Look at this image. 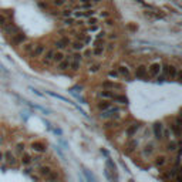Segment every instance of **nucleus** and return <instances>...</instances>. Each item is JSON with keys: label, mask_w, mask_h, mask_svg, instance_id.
<instances>
[{"label": "nucleus", "mask_w": 182, "mask_h": 182, "mask_svg": "<svg viewBox=\"0 0 182 182\" xmlns=\"http://www.w3.org/2000/svg\"><path fill=\"white\" fill-rule=\"evenodd\" d=\"M44 181L46 182H60V174L59 171H54L53 169L51 172L48 174L47 176H44Z\"/></svg>", "instance_id": "obj_22"}, {"label": "nucleus", "mask_w": 182, "mask_h": 182, "mask_svg": "<svg viewBox=\"0 0 182 182\" xmlns=\"http://www.w3.org/2000/svg\"><path fill=\"white\" fill-rule=\"evenodd\" d=\"M171 136H172V132L169 130H165V127H164V132H162V139H167L169 141L171 139Z\"/></svg>", "instance_id": "obj_44"}, {"label": "nucleus", "mask_w": 182, "mask_h": 182, "mask_svg": "<svg viewBox=\"0 0 182 182\" xmlns=\"http://www.w3.org/2000/svg\"><path fill=\"white\" fill-rule=\"evenodd\" d=\"M178 148H179V144L176 142V141H174V139H169L168 142H167V145H165V151L167 152H176Z\"/></svg>", "instance_id": "obj_24"}, {"label": "nucleus", "mask_w": 182, "mask_h": 182, "mask_svg": "<svg viewBox=\"0 0 182 182\" xmlns=\"http://www.w3.org/2000/svg\"><path fill=\"white\" fill-rule=\"evenodd\" d=\"M34 43H32V41H29V43H26L24 44V47H23V51L24 53H27V54H30V51H32L33 48H34Z\"/></svg>", "instance_id": "obj_41"}, {"label": "nucleus", "mask_w": 182, "mask_h": 182, "mask_svg": "<svg viewBox=\"0 0 182 182\" xmlns=\"http://www.w3.org/2000/svg\"><path fill=\"white\" fill-rule=\"evenodd\" d=\"M83 174H84L85 179H87V182H97V178H95V175L91 172L90 169H87L85 167H83Z\"/></svg>", "instance_id": "obj_28"}, {"label": "nucleus", "mask_w": 182, "mask_h": 182, "mask_svg": "<svg viewBox=\"0 0 182 182\" xmlns=\"http://www.w3.org/2000/svg\"><path fill=\"white\" fill-rule=\"evenodd\" d=\"M20 164L23 165V167H29V165H32V155L29 154V152H23L21 156H20Z\"/></svg>", "instance_id": "obj_25"}, {"label": "nucleus", "mask_w": 182, "mask_h": 182, "mask_svg": "<svg viewBox=\"0 0 182 182\" xmlns=\"http://www.w3.org/2000/svg\"><path fill=\"white\" fill-rule=\"evenodd\" d=\"M51 130H53V132H54L56 135H59V136L63 135V131L60 130V128H51Z\"/></svg>", "instance_id": "obj_49"}, {"label": "nucleus", "mask_w": 182, "mask_h": 182, "mask_svg": "<svg viewBox=\"0 0 182 182\" xmlns=\"http://www.w3.org/2000/svg\"><path fill=\"white\" fill-rule=\"evenodd\" d=\"M70 44H71V39H70V37H60L59 40L54 41V47H56L57 50H60V51L68 48Z\"/></svg>", "instance_id": "obj_5"}, {"label": "nucleus", "mask_w": 182, "mask_h": 182, "mask_svg": "<svg viewBox=\"0 0 182 182\" xmlns=\"http://www.w3.org/2000/svg\"><path fill=\"white\" fill-rule=\"evenodd\" d=\"M10 37H12V43H13V44H21V43H24V41H26L27 40V37H26V34H24V33L23 32H16L13 34V36H10Z\"/></svg>", "instance_id": "obj_13"}, {"label": "nucleus", "mask_w": 182, "mask_h": 182, "mask_svg": "<svg viewBox=\"0 0 182 182\" xmlns=\"http://www.w3.org/2000/svg\"><path fill=\"white\" fill-rule=\"evenodd\" d=\"M30 90H32L33 92H34V94H37L39 97H44V94H43V92H40L39 90H36V88H33V87H30Z\"/></svg>", "instance_id": "obj_50"}, {"label": "nucleus", "mask_w": 182, "mask_h": 182, "mask_svg": "<svg viewBox=\"0 0 182 182\" xmlns=\"http://www.w3.org/2000/svg\"><path fill=\"white\" fill-rule=\"evenodd\" d=\"M169 128H171V131L175 134L176 138H179V136H181V121H179V117L175 118V121L169 125Z\"/></svg>", "instance_id": "obj_15"}, {"label": "nucleus", "mask_w": 182, "mask_h": 182, "mask_svg": "<svg viewBox=\"0 0 182 182\" xmlns=\"http://www.w3.org/2000/svg\"><path fill=\"white\" fill-rule=\"evenodd\" d=\"M147 73H148V77L156 78L161 73V63H152L147 67Z\"/></svg>", "instance_id": "obj_7"}, {"label": "nucleus", "mask_w": 182, "mask_h": 182, "mask_svg": "<svg viewBox=\"0 0 182 182\" xmlns=\"http://www.w3.org/2000/svg\"><path fill=\"white\" fill-rule=\"evenodd\" d=\"M114 105V103H111L108 100H101V101H98L97 103V110L101 112V111H107L108 108H111Z\"/></svg>", "instance_id": "obj_20"}, {"label": "nucleus", "mask_w": 182, "mask_h": 182, "mask_svg": "<svg viewBox=\"0 0 182 182\" xmlns=\"http://www.w3.org/2000/svg\"><path fill=\"white\" fill-rule=\"evenodd\" d=\"M104 23H105V26H112V24H114V21H112L110 17H108V19H105Z\"/></svg>", "instance_id": "obj_52"}, {"label": "nucleus", "mask_w": 182, "mask_h": 182, "mask_svg": "<svg viewBox=\"0 0 182 182\" xmlns=\"http://www.w3.org/2000/svg\"><path fill=\"white\" fill-rule=\"evenodd\" d=\"M81 63H83V56L81 53H73L70 56V68L71 71H78L81 68Z\"/></svg>", "instance_id": "obj_3"}, {"label": "nucleus", "mask_w": 182, "mask_h": 182, "mask_svg": "<svg viewBox=\"0 0 182 182\" xmlns=\"http://www.w3.org/2000/svg\"><path fill=\"white\" fill-rule=\"evenodd\" d=\"M154 152H155V145H154V144H147L142 150V155L145 156V158H148V156H151Z\"/></svg>", "instance_id": "obj_27"}, {"label": "nucleus", "mask_w": 182, "mask_h": 182, "mask_svg": "<svg viewBox=\"0 0 182 182\" xmlns=\"http://www.w3.org/2000/svg\"><path fill=\"white\" fill-rule=\"evenodd\" d=\"M61 24H63L64 27L71 29V27L76 26V19H74V17H64V19L61 20Z\"/></svg>", "instance_id": "obj_32"}, {"label": "nucleus", "mask_w": 182, "mask_h": 182, "mask_svg": "<svg viewBox=\"0 0 182 182\" xmlns=\"http://www.w3.org/2000/svg\"><path fill=\"white\" fill-rule=\"evenodd\" d=\"M32 150L34 152H37V154H43L47 151V145L44 142H41V141H34L32 144Z\"/></svg>", "instance_id": "obj_16"}, {"label": "nucleus", "mask_w": 182, "mask_h": 182, "mask_svg": "<svg viewBox=\"0 0 182 182\" xmlns=\"http://www.w3.org/2000/svg\"><path fill=\"white\" fill-rule=\"evenodd\" d=\"M100 68H101V63H92V61H91L90 65H88V73H90V74L98 73Z\"/></svg>", "instance_id": "obj_34"}, {"label": "nucleus", "mask_w": 182, "mask_h": 182, "mask_svg": "<svg viewBox=\"0 0 182 182\" xmlns=\"http://www.w3.org/2000/svg\"><path fill=\"white\" fill-rule=\"evenodd\" d=\"M108 37H110L111 40H115V39H117V37H118V36H117V33H111V34H110V36H108Z\"/></svg>", "instance_id": "obj_54"}, {"label": "nucleus", "mask_w": 182, "mask_h": 182, "mask_svg": "<svg viewBox=\"0 0 182 182\" xmlns=\"http://www.w3.org/2000/svg\"><path fill=\"white\" fill-rule=\"evenodd\" d=\"M53 171V168L50 167V165H40L39 169H37V172H39V175L41 176V178H44V176H47L50 172Z\"/></svg>", "instance_id": "obj_26"}, {"label": "nucleus", "mask_w": 182, "mask_h": 182, "mask_svg": "<svg viewBox=\"0 0 182 182\" xmlns=\"http://www.w3.org/2000/svg\"><path fill=\"white\" fill-rule=\"evenodd\" d=\"M117 71L120 74V78L121 80H125V81H131V78H132V74H131L130 68L127 67L125 64H120L117 67Z\"/></svg>", "instance_id": "obj_4"}, {"label": "nucleus", "mask_w": 182, "mask_h": 182, "mask_svg": "<svg viewBox=\"0 0 182 182\" xmlns=\"http://www.w3.org/2000/svg\"><path fill=\"white\" fill-rule=\"evenodd\" d=\"M105 53V47H92V57L101 59Z\"/></svg>", "instance_id": "obj_31"}, {"label": "nucleus", "mask_w": 182, "mask_h": 182, "mask_svg": "<svg viewBox=\"0 0 182 182\" xmlns=\"http://www.w3.org/2000/svg\"><path fill=\"white\" fill-rule=\"evenodd\" d=\"M167 162H168V158H167L165 155H159V156H156L155 158V167H158V168L165 167Z\"/></svg>", "instance_id": "obj_30"}, {"label": "nucleus", "mask_w": 182, "mask_h": 182, "mask_svg": "<svg viewBox=\"0 0 182 182\" xmlns=\"http://www.w3.org/2000/svg\"><path fill=\"white\" fill-rule=\"evenodd\" d=\"M101 30V26L100 24H92V26H87L85 27V34H95Z\"/></svg>", "instance_id": "obj_33"}, {"label": "nucleus", "mask_w": 182, "mask_h": 182, "mask_svg": "<svg viewBox=\"0 0 182 182\" xmlns=\"http://www.w3.org/2000/svg\"><path fill=\"white\" fill-rule=\"evenodd\" d=\"M105 44H107L105 39H101V40L95 39V41H94V47H105Z\"/></svg>", "instance_id": "obj_45"}, {"label": "nucleus", "mask_w": 182, "mask_h": 182, "mask_svg": "<svg viewBox=\"0 0 182 182\" xmlns=\"http://www.w3.org/2000/svg\"><path fill=\"white\" fill-rule=\"evenodd\" d=\"M46 94H48L50 97H53V98H57V100H61V101H64V103H68V104H73L74 107H76V104L74 103H71L68 98H65V97H63V95H60V94H56L54 91H46Z\"/></svg>", "instance_id": "obj_29"}, {"label": "nucleus", "mask_w": 182, "mask_h": 182, "mask_svg": "<svg viewBox=\"0 0 182 182\" xmlns=\"http://www.w3.org/2000/svg\"><path fill=\"white\" fill-rule=\"evenodd\" d=\"M134 76H135L136 80H145V78H148V73H147V67L145 65H138L135 68V73H134Z\"/></svg>", "instance_id": "obj_12"}, {"label": "nucleus", "mask_w": 182, "mask_h": 182, "mask_svg": "<svg viewBox=\"0 0 182 182\" xmlns=\"http://www.w3.org/2000/svg\"><path fill=\"white\" fill-rule=\"evenodd\" d=\"M138 147V141L136 139H132V138H130V141H128V144H127V151L128 152H131V151H134Z\"/></svg>", "instance_id": "obj_36"}, {"label": "nucleus", "mask_w": 182, "mask_h": 182, "mask_svg": "<svg viewBox=\"0 0 182 182\" xmlns=\"http://www.w3.org/2000/svg\"><path fill=\"white\" fill-rule=\"evenodd\" d=\"M70 68V56H65L64 60H61L60 63H57V70L59 71H65Z\"/></svg>", "instance_id": "obj_19"}, {"label": "nucleus", "mask_w": 182, "mask_h": 182, "mask_svg": "<svg viewBox=\"0 0 182 182\" xmlns=\"http://www.w3.org/2000/svg\"><path fill=\"white\" fill-rule=\"evenodd\" d=\"M105 169L107 171H110L112 175H118V172H117V165L112 162V159H111L110 156L107 158V161H105Z\"/></svg>", "instance_id": "obj_21"}, {"label": "nucleus", "mask_w": 182, "mask_h": 182, "mask_svg": "<svg viewBox=\"0 0 182 182\" xmlns=\"http://www.w3.org/2000/svg\"><path fill=\"white\" fill-rule=\"evenodd\" d=\"M103 0H92V3H101Z\"/></svg>", "instance_id": "obj_58"}, {"label": "nucleus", "mask_w": 182, "mask_h": 182, "mask_svg": "<svg viewBox=\"0 0 182 182\" xmlns=\"http://www.w3.org/2000/svg\"><path fill=\"white\" fill-rule=\"evenodd\" d=\"M64 53L63 51H60V50H57V51H54V56H53V61L51 63H56V64H57V63H60V61H61V60H64Z\"/></svg>", "instance_id": "obj_35"}, {"label": "nucleus", "mask_w": 182, "mask_h": 182, "mask_svg": "<svg viewBox=\"0 0 182 182\" xmlns=\"http://www.w3.org/2000/svg\"><path fill=\"white\" fill-rule=\"evenodd\" d=\"M121 111H123V108H121L120 105L114 104L107 111H101V112H100V118H101V120H120Z\"/></svg>", "instance_id": "obj_1"}, {"label": "nucleus", "mask_w": 182, "mask_h": 182, "mask_svg": "<svg viewBox=\"0 0 182 182\" xmlns=\"http://www.w3.org/2000/svg\"><path fill=\"white\" fill-rule=\"evenodd\" d=\"M108 78H110V80H114V81L121 80V78H120V74H118V71H117V68H112V70L108 71Z\"/></svg>", "instance_id": "obj_37"}, {"label": "nucleus", "mask_w": 182, "mask_h": 182, "mask_svg": "<svg viewBox=\"0 0 182 182\" xmlns=\"http://www.w3.org/2000/svg\"><path fill=\"white\" fill-rule=\"evenodd\" d=\"M3 161L9 165V167H16L17 165V158L14 155L12 151H6L4 154H3Z\"/></svg>", "instance_id": "obj_8"}, {"label": "nucleus", "mask_w": 182, "mask_h": 182, "mask_svg": "<svg viewBox=\"0 0 182 182\" xmlns=\"http://www.w3.org/2000/svg\"><path fill=\"white\" fill-rule=\"evenodd\" d=\"M70 48H71L73 53H80L81 50H84L85 46L83 41H80V40H74V41H71V44H70Z\"/></svg>", "instance_id": "obj_18"}, {"label": "nucleus", "mask_w": 182, "mask_h": 182, "mask_svg": "<svg viewBox=\"0 0 182 182\" xmlns=\"http://www.w3.org/2000/svg\"><path fill=\"white\" fill-rule=\"evenodd\" d=\"M46 51V46L44 44H36L34 46V48H33L32 51H30V54H29V56H30V57H32V59H39V57H41V56H43V53Z\"/></svg>", "instance_id": "obj_9"}, {"label": "nucleus", "mask_w": 182, "mask_h": 182, "mask_svg": "<svg viewBox=\"0 0 182 182\" xmlns=\"http://www.w3.org/2000/svg\"><path fill=\"white\" fill-rule=\"evenodd\" d=\"M105 37H107V32H105V30H103V29H101L98 33H95V39L101 40V39H105Z\"/></svg>", "instance_id": "obj_46"}, {"label": "nucleus", "mask_w": 182, "mask_h": 182, "mask_svg": "<svg viewBox=\"0 0 182 182\" xmlns=\"http://www.w3.org/2000/svg\"><path fill=\"white\" fill-rule=\"evenodd\" d=\"M92 24H98V19L95 16H91L88 19H85L84 21V26H92Z\"/></svg>", "instance_id": "obj_38"}, {"label": "nucleus", "mask_w": 182, "mask_h": 182, "mask_svg": "<svg viewBox=\"0 0 182 182\" xmlns=\"http://www.w3.org/2000/svg\"><path fill=\"white\" fill-rule=\"evenodd\" d=\"M51 4L54 7H63L67 4V0H51Z\"/></svg>", "instance_id": "obj_42"}, {"label": "nucleus", "mask_w": 182, "mask_h": 182, "mask_svg": "<svg viewBox=\"0 0 182 182\" xmlns=\"http://www.w3.org/2000/svg\"><path fill=\"white\" fill-rule=\"evenodd\" d=\"M0 71H1V73H4L6 76H7V74H9V71H7L6 68H4V65H3V64H0Z\"/></svg>", "instance_id": "obj_53"}, {"label": "nucleus", "mask_w": 182, "mask_h": 182, "mask_svg": "<svg viewBox=\"0 0 182 182\" xmlns=\"http://www.w3.org/2000/svg\"><path fill=\"white\" fill-rule=\"evenodd\" d=\"M101 87L104 90H112V91H121L123 90V84H120L114 80H107L104 83H101Z\"/></svg>", "instance_id": "obj_6"}, {"label": "nucleus", "mask_w": 182, "mask_h": 182, "mask_svg": "<svg viewBox=\"0 0 182 182\" xmlns=\"http://www.w3.org/2000/svg\"><path fill=\"white\" fill-rule=\"evenodd\" d=\"M80 3H92V0H78Z\"/></svg>", "instance_id": "obj_56"}, {"label": "nucleus", "mask_w": 182, "mask_h": 182, "mask_svg": "<svg viewBox=\"0 0 182 182\" xmlns=\"http://www.w3.org/2000/svg\"><path fill=\"white\" fill-rule=\"evenodd\" d=\"M107 48H108V50H114V48H115V44H114V43H110V44H105V50H107Z\"/></svg>", "instance_id": "obj_51"}, {"label": "nucleus", "mask_w": 182, "mask_h": 182, "mask_svg": "<svg viewBox=\"0 0 182 182\" xmlns=\"http://www.w3.org/2000/svg\"><path fill=\"white\" fill-rule=\"evenodd\" d=\"M59 14L64 19V17H73V10L68 7V9H64V10H61V12H59Z\"/></svg>", "instance_id": "obj_39"}, {"label": "nucleus", "mask_w": 182, "mask_h": 182, "mask_svg": "<svg viewBox=\"0 0 182 182\" xmlns=\"http://www.w3.org/2000/svg\"><path fill=\"white\" fill-rule=\"evenodd\" d=\"M112 103H115L117 105H127V104H128V98L125 97L124 94H120V92H117V95L114 97Z\"/></svg>", "instance_id": "obj_23"}, {"label": "nucleus", "mask_w": 182, "mask_h": 182, "mask_svg": "<svg viewBox=\"0 0 182 182\" xmlns=\"http://www.w3.org/2000/svg\"><path fill=\"white\" fill-rule=\"evenodd\" d=\"M134 1H136V3H139V4H141V6H144V7H147V4L144 3L142 0H134Z\"/></svg>", "instance_id": "obj_55"}, {"label": "nucleus", "mask_w": 182, "mask_h": 182, "mask_svg": "<svg viewBox=\"0 0 182 182\" xmlns=\"http://www.w3.org/2000/svg\"><path fill=\"white\" fill-rule=\"evenodd\" d=\"M9 23H10V21H9V19H7V17L3 13H0V26L4 27L6 24H9Z\"/></svg>", "instance_id": "obj_43"}, {"label": "nucleus", "mask_w": 182, "mask_h": 182, "mask_svg": "<svg viewBox=\"0 0 182 182\" xmlns=\"http://www.w3.org/2000/svg\"><path fill=\"white\" fill-rule=\"evenodd\" d=\"M152 132H154L155 139L161 141V139H162V132H164V124L162 123H155L154 125H152Z\"/></svg>", "instance_id": "obj_11"}, {"label": "nucleus", "mask_w": 182, "mask_h": 182, "mask_svg": "<svg viewBox=\"0 0 182 182\" xmlns=\"http://www.w3.org/2000/svg\"><path fill=\"white\" fill-rule=\"evenodd\" d=\"M83 56V59H87V60H92V50L91 48H84V53L81 54Z\"/></svg>", "instance_id": "obj_40"}, {"label": "nucleus", "mask_w": 182, "mask_h": 182, "mask_svg": "<svg viewBox=\"0 0 182 182\" xmlns=\"http://www.w3.org/2000/svg\"><path fill=\"white\" fill-rule=\"evenodd\" d=\"M3 162V152H0V164Z\"/></svg>", "instance_id": "obj_57"}, {"label": "nucleus", "mask_w": 182, "mask_h": 182, "mask_svg": "<svg viewBox=\"0 0 182 182\" xmlns=\"http://www.w3.org/2000/svg\"><path fill=\"white\" fill-rule=\"evenodd\" d=\"M54 48H48V50H46L43 53V56H41V60H43V64H51L53 61V56H54Z\"/></svg>", "instance_id": "obj_17"}, {"label": "nucleus", "mask_w": 182, "mask_h": 182, "mask_svg": "<svg viewBox=\"0 0 182 182\" xmlns=\"http://www.w3.org/2000/svg\"><path fill=\"white\" fill-rule=\"evenodd\" d=\"M139 128H141V124L139 123H134V124H131V125H128V128L125 130V135H127V138H128V139L132 138V136L139 131Z\"/></svg>", "instance_id": "obj_10"}, {"label": "nucleus", "mask_w": 182, "mask_h": 182, "mask_svg": "<svg viewBox=\"0 0 182 182\" xmlns=\"http://www.w3.org/2000/svg\"><path fill=\"white\" fill-rule=\"evenodd\" d=\"M115 95H117V91H112V90H103L98 92V97L101 100H108L111 103H112V100H114Z\"/></svg>", "instance_id": "obj_14"}, {"label": "nucleus", "mask_w": 182, "mask_h": 182, "mask_svg": "<svg viewBox=\"0 0 182 182\" xmlns=\"http://www.w3.org/2000/svg\"><path fill=\"white\" fill-rule=\"evenodd\" d=\"M161 71L164 73V77H167L168 80H176V74L179 68L174 64H161Z\"/></svg>", "instance_id": "obj_2"}, {"label": "nucleus", "mask_w": 182, "mask_h": 182, "mask_svg": "<svg viewBox=\"0 0 182 182\" xmlns=\"http://www.w3.org/2000/svg\"><path fill=\"white\" fill-rule=\"evenodd\" d=\"M100 17H101V19H108V17H110V13H108V12H101V13H100Z\"/></svg>", "instance_id": "obj_48"}, {"label": "nucleus", "mask_w": 182, "mask_h": 182, "mask_svg": "<svg viewBox=\"0 0 182 182\" xmlns=\"http://www.w3.org/2000/svg\"><path fill=\"white\" fill-rule=\"evenodd\" d=\"M16 150L19 151L20 154H23V152H24V144H17V147H16Z\"/></svg>", "instance_id": "obj_47"}]
</instances>
